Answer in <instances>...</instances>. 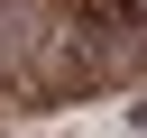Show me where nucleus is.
Segmentation results:
<instances>
[{"instance_id":"nucleus-1","label":"nucleus","mask_w":147,"mask_h":138,"mask_svg":"<svg viewBox=\"0 0 147 138\" xmlns=\"http://www.w3.org/2000/svg\"><path fill=\"white\" fill-rule=\"evenodd\" d=\"M0 138H9V129H0Z\"/></svg>"}]
</instances>
